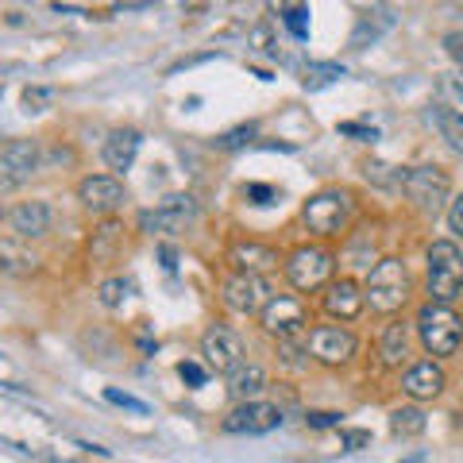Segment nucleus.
Wrapping results in <instances>:
<instances>
[{
	"label": "nucleus",
	"instance_id": "obj_37",
	"mask_svg": "<svg viewBox=\"0 0 463 463\" xmlns=\"http://www.w3.org/2000/svg\"><path fill=\"white\" fill-rule=\"evenodd\" d=\"M178 374H182V379L190 383V386H205V379H209L205 367H197V364H178Z\"/></svg>",
	"mask_w": 463,
	"mask_h": 463
},
{
	"label": "nucleus",
	"instance_id": "obj_41",
	"mask_svg": "<svg viewBox=\"0 0 463 463\" xmlns=\"http://www.w3.org/2000/svg\"><path fill=\"white\" fill-rule=\"evenodd\" d=\"M344 440H347V448H359V444L371 440V432H359V429H355V432H344Z\"/></svg>",
	"mask_w": 463,
	"mask_h": 463
},
{
	"label": "nucleus",
	"instance_id": "obj_16",
	"mask_svg": "<svg viewBox=\"0 0 463 463\" xmlns=\"http://www.w3.org/2000/svg\"><path fill=\"white\" fill-rule=\"evenodd\" d=\"M8 224L16 232V240L47 236L51 232V205L47 201H20V205L8 213Z\"/></svg>",
	"mask_w": 463,
	"mask_h": 463
},
{
	"label": "nucleus",
	"instance_id": "obj_21",
	"mask_svg": "<svg viewBox=\"0 0 463 463\" xmlns=\"http://www.w3.org/2000/svg\"><path fill=\"white\" fill-rule=\"evenodd\" d=\"M0 270L16 274V279H24V274H35L39 270V255L24 248V240H0Z\"/></svg>",
	"mask_w": 463,
	"mask_h": 463
},
{
	"label": "nucleus",
	"instance_id": "obj_28",
	"mask_svg": "<svg viewBox=\"0 0 463 463\" xmlns=\"http://www.w3.org/2000/svg\"><path fill=\"white\" fill-rule=\"evenodd\" d=\"M132 282H128V279H109V282H100V289H97V294H100V306H109V309H120L124 306V301L128 298H132Z\"/></svg>",
	"mask_w": 463,
	"mask_h": 463
},
{
	"label": "nucleus",
	"instance_id": "obj_18",
	"mask_svg": "<svg viewBox=\"0 0 463 463\" xmlns=\"http://www.w3.org/2000/svg\"><path fill=\"white\" fill-rule=\"evenodd\" d=\"M228 259L236 263L240 274H259V279H263L267 270L279 267V251H274V248H263V243H232Z\"/></svg>",
	"mask_w": 463,
	"mask_h": 463
},
{
	"label": "nucleus",
	"instance_id": "obj_23",
	"mask_svg": "<svg viewBox=\"0 0 463 463\" xmlns=\"http://www.w3.org/2000/svg\"><path fill=\"white\" fill-rule=\"evenodd\" d=\"M429 120L440 128V136H444L448 147L463 155V112L448 109V105H432V109H429Z\"/></svg>",
	"mask_w": 463,
	"mask_h": 463
},
{
	"label": "nucleus",
	"instance_id": "obj_13",
	"mask_svg": "<svg viewBox=\"0 0 463 463\" xmlns=\"http://www.w3.org/2000/svg\"><path fill=\"white\" fill-rule=\"evenodd\" d=\"M194 213H197V201L190 194H174L158 209L143 213L139 224H143V232H178V228H185V221H194Z\"/></svg>",
	"mask_w": 463,
	"mask_h": 463
},
{
	"label": "nucleus",
	"instance_id": "obj_3",
	"mask_svg": "<svg viewBox=\"0 0 463 463\" xmlns=\"http://www.w3.org/2000/svg\"><path fill=\"white\" fill-rule=\"evenodd\" d=\"M410 301V270L402 259H379L367 279V306L374 313H398Z\"/></svg>",
	"mask_w": 463,
	"mask_h": 463
},
{
	"label": "nucleus",
	"instance_id": "obj_38",
	"mask_svg": "<svg viewBox=\"0 0 463 463\" xmlns=\"http://www.w3.org/2000/svg\"><path fill=\"white\" fill-rule=\"evenodd\" d=\"M306 421H309L313 429H328V425H340V413H309Z\"/></svg>",
	"mask_w": 463,
	"mask_h": 463
},
{
	"label": "nucleus",
	"instance_id": "obj_1",
	"mask_svg": "<svg viewBox=\"0 0 463 463\" xmlns=\"http://www.w3.org/2000/svg\"><path fill=\"white\" fill-rule=\"evenodd\" d=\"M429 298L437 306H452V301L463 294V251L452 240H437L429 248Z\"/></svg>",
	"mask_w": 463,
	"mask_h": 463
},
{
	"label": "nucleus",
	"instance_id": "obj_6",
	"mask_svg": "<svg viewBox=\"0 0 463 463\" xmlns=\"http://www.w3.org/2000/svg\"><path fill=\"white\" fill-rule=\"evenodd\" d=\"M332 267H336L332 251H325V248H298L294 255L286 259V279H289L294 289L309 294V289H321L332 279Z\"/></svg>",
	"mask_w": 463,
	"mask_h": 463
},
{
	"label": "nucleus",
	"instance_id": "obj_22",
	"mask_svg": "<svg viewBox=\"0 0 463 463\" xmlns=\"http://www.w3.org/2000/svg\"><path fill=\"white\" fill-rule=\"evenodd\" d=\"M379 355H383V364H386V367H402V364H405V355H410V332H405L402 321H394V325H386V328H383Z\"/></svg>",
	"mask_w": 463,
	"mask_h": 463
},
{
	"label": "nucleus",
	"instance_id": "obj_40",
	"mask_svg": "<svg viewBox=\"0 0 463 463\" xmlns=\"http://www.w3.org/2000/svg\"><path fill=\"white\" fill-rule=\"evenodd\" d=\"M248 197H255V205H270L274 190H270V185H248Z\"/></svg>",
	"mask_w": 463,
	"mask_h": 463
},
{
	"label": "nucleus",
	"instance_id": "obj_12",
	"mask_svg": "<svg viewBox=\"0 0 463 463\" xmlns=\"http://www.w3.org/2000/svg\"><path fill=\"white\" fill-rule=\"evenodd\" d=\"M78 201L90 213H100V216H109L116 209H124V201H128V190H124V182L116 178V174H93V178H85L78 185Z\"/></svg>",
	"mask_w": 463,
	"mask_h": 463
},
{
	"label": "nucleus",
	"instance_id": "obj_11",
	"mask_svg": "<svg viewBox=\"0 0 463 463\" xmlns=\"http://www.w3.org/2000/svg\"><path fill=\"white\" fill-rule=\"evenodd\" d=\"M201 355H205V364H209L213 371L232 374V371L243 364V340H240L232 328L213 325L205 336H201Z\"/></svg>",
	"mask_w": 463,
	"mask_h": 463
},
{
	"label": "nucleus",
	"instance_id": "obj_14",
	"mask_svg": "<svg viewBox=\"0 0 463 463\" xmlns=\"http://www.w3.org/2000/svg\"><path fill=\"white\" fill-rule=\"evenodd\" d=\"M39 166V147L32 139H8L0 147V178L5 182H24L32 178Z\"/></svg>",
	"mask_w": 463,
	"mask_h": 463
},
{
	"label": "nucleus",
	"instance_id": "obj_20",
	"mask_svg": "<svg viewBox=\"0 0 463 463\" xmlns=\"http://www.w3.org/2000/svg\"><path fill=\"white\" fill-rule=\"evenodd\" d=\"M228 390L236 402H259V394L267 390V371L259 364H240L228 374Z\"/></svg>",
	"mask_w": 463,
	"mask_h": 463
},
{
	"label": "nucleus",
	"instance_id": "obj_32",
	"mask_svg": "<svg viewBox=\"0 0 463 463\" xmlns=\"http://www.w3.org/2000/svg\"><path fill=\"white\" fill-rule=\"evenodd\" d=\"M112 405H124V410H132V413H147V402H139V398H132V394H120V390H109L105 394Z\"/></svg>",
	"mask_w": 463,
	"mask_h": 463
},
{
	"label": "nucleus",
	"instance_id": "obj_10",
	"mask_svg": "<svg viewBox=\"0 0 463 463\" xmlns=\"http://www.w3.org/2000/svg\"><path fill=\"white\" fill-rule=\"evenodd\" d=\"M221 298H224V306L232 309V313H263V306H267V282L259 279V274H228L224 279V286H221Z\"/></svg>",
	"mask_w": 463,
	"mask_h": 463
},
{
	"label": "nucleus",
	"instance_id": "obj_26",
	"mask_svg": "<svg viewBox=\"0 0 463 463\" xmlns=\"http://www.w3.org/2000/svg\"><path fill=\"white\" fill-rule=\"evenodd\" d=\"M344 78V66L340 62H309L306 70H301V85L306 90H328V85H336Z\"/></svg>",
	"mask_w": 463,
	"mask_h": 463
},
{
	"label": "nucleus",
	"instance_id": "obj_19",
	"mask_svg": "<svg viewBox=\"0 0 463 463\" xmlns=\"http://www.w3.org/2000/svg\"><path fill=\"white\" fill-rule=\"evenodd\" d=\"M402 386H405V394L417 398V402H421V398H437L444 390V371L432 364V359H425V364H413L410 371H405Z\"/></svg>",
	"mask_w": 463,
	"mask_h": 463
},
{
	"label": "nucleus",
	"instance_id": "obj_42",
	"mask_svg": "<svg viewBox=\"0 0 463 463\" xmlns=\"http://www.w3.org/2000/svg\"><path fill=\"white\" fill-rule=\"evenodd\" d=\"M417 459H421V456H413V459H405V463H417Z\"/></svg>",
	"mask_w": 463,
	"mask_h": 463
},
{
	"label": "nucleus",
	"instance_id": "obj_39",
	"mask_svg": "<svg viewBox=\"0 0 463 463\" xmlns=\"http://www.w3.org/2000/svg\"><path fill=\"white\" fill-rule=\"evenodd\" d=\"M279 347H282V359H286L289 367H301V359H298L301 352H298V344H294V340H279Z\"/></svg>",
	"mask_w": 463,
	"mask_h": 463
},
{
	"label": "nucleus",
	"instance_id": "obj_36",
	"mask_svg": "<svg viewBox=\"0 0 463 463\" xmlns=\"http://www.w3.org/2000/svg\"><path fill=\"white\" fill-rule=\"evenodd\" d=\"M440 90H444L448 97L463 100V70H456V74H444V78H440Z\"/></svg>",
	"mask_w": 463,
	"mask_h": 463
},
{
	"label": "nucleus",
	"instance_id": "obj_7",
	"mask_svg": "<svg viewBox=\"0 0 463 463\" xmlns=\"http://www.w3.org/2000/svg\"><path fill=\"white\" fill-rule=\"evenodd\" d=\"M282 425V410L270 402H236V410L224 417V432L232 437H263Z\"/></svg>",
	"mask_w": 463,
	"mask_h": 463
},
{
	"label": "nucleus",
	"instance_id": "obj_25",
	"mask_svg": "<svg viewBox=\"0 0 463 463\" xmlns=\"http://www.w3.org/2000/svg\"><path fill=\"white\" fill-rule=\"evenodd\" d=\"M390 24H394V20H390V12H386V8H379V12H367V16H359L355 32H352V47H367V43L379 39Z\"/></svg>",
	"mask_w": 463,
	"mask_h": 463
},
{
	"label": "nucleus",
	"instance_id": "obj_31",
	"mask_svg": "<svg viewBox=\"0 0 463 463\" xmlns=\"http://www.w3.org/2000/svg\"><path fill=\"white\" fill-rule=\"evenodd\" d=\"M251 136H255L251 124L248 128H232V132L221 136V147H243V143H251Z\"/></svg>",
	"mask_w": 463,
	"mask_h": 463
},
{
	"label": "nucleus",
	"instance_id": "obj_27",
	"mask_svg": "<svg viewBox=\"0 0 463 463\" xmlns=\"http://www.w3.org/2000/svg\"><path fill=\"white\" fill-rule=\"evenodd\" d=\"M390 432H394V437H417V432H425V413L413 410V405L394 410L390 413Z\"/></svg>",
	"mask_w": 463,
	"mask_h": 463
},
{
	"label": "nucleus",
	"instance_id": "obj_8",
	"mask_svg": "<svg viewBox=\"0 0 463 463\" xmlns=\"http://www.w3.org/2000/svg\"><path fill=\"white\" fill-rule=\"evenodd\" d=\"M306 352L317 359V364H328V367H340L355 355V336L340 325H317L309 328V340H306Z\"/></svg>",
	"mask_w": 463,
	"mask_h": 463
},
{
	"label": "nucleus",
	"instance_id": "obj_9",
	"mask_svg": "<svg viewBox=\"0 0 463 463\" xmlns=\"http://www.w3.org/2000/svg\"><path fill=\"white\" fill-rule=\"evenodd\" d=\"M259 317H263V328L270 332V336H279V340H294L298 332L309 325L306 301H301V298H289V294L270 298Z\"/></svg>",
	"mask_w": 463,
	"mask_h": 463
},
{
	"label": "nucleus",
	"instance_id": "obj_30",
	"mask_svg": "<svg viewBox=\"0 0 463 463\" xmlns=\"http://www.w3.org/2000/svg\"><path fill=\"white\" fill-rule=\"evenodd\" d=\"M54 100V90H24V105L27 112H43V105Z\"/></svg>",
	"mask_w": 463,
	"mask_h": 463
},
{
	"label": "nucleus",
	"instance_id": "obj_17",
	"mask_svg": "<svg viewBox=\"0 0 463 463\" xmlns=\"http://www.w3.org/2000/svg\"><path fill=\"white\" fill-rule=\"evenodd\" d=\"M139 143H143V136L136 128H116V132L105 139V151H100L105 155V166L112 174H128L136 163V155H139Z\"/></svg>",
	"mask_w": 463,
	"mask_h": 463
},
{
	"label": "nucleus",
	"instance_id": "obj_33",
	"mask_svg": "<svg viewBox=\"0 0 463 463\" xmlns=\"http://www.w3.org/2000/svg\"><path fill=\"white\" fill-rule=\"evenodd\" d=\"M336 132L340 136H355V139H379V132H374V128H367V124H336Z\"/></svg>",
	"mask_w": 463,
	"mask_h": 463
},
{
	"label": "nucleus",
	"instance_id": "obj_2",
	"mask_svg": "<svg viewBox=\"0 0 463 463\" xmlns=\"http://www.w3.org/2000/svg\"><path fill=\"white\" fill-rule=\"evenodd\" d=\"M417 336H421L425 352L429 355H456L459 344H463V321L452 313V306H437V301H429L417 313Z\"/></svg>",
	"mask_w": 463,
	"mask_h": 463
},
{
	"label": "nucleus",
	"instance_id": "obj_15",
	"mask_svg": "<svg viewBox=\"0 0 463 463\" xmlns=\"http://www.w3.org/2000/svg\"><path fill=\"white\" fill-rule=\"evenodd\" d=\"M367 306V294L359 289L352 279H340V282H328L325 286V313L328 317H340V321H355Z\"/></svg>",
	"mask_w": 463,
	"mask_h": 463
},
{
	"label": "nucleus",
	"instance_id": "obj_34",
	"mask_svg": "<svg viewBox=\"0 0 463 463\" xmlns=\"http://www.w3.org/2000/svg\"><path fill=\"white\" fill-rule=\"evenodd\" d=\"M444 51H448V58H452V62L463 66V32H448V35H444Z\"/></svg>",
	"mask_w": 463,
	"mask_h": 463
},
{
	"label": "nucleus",
	"instance_id": "obj_4",
	"mask_svg": "<svg viewBox=\"0 0 463 463\" xmlns=\"http://www.w3.org/2000/svg\"><path fill=\"white\" fill-rule=\"evenodd\" d=\"M402 190L425 216H437L444 209L448 194H452V182H448V174L440 166H410L402 178Z\"/></svg>",
	"mask_w": 463,
	"mask_h": 463
},
{
	"label": "nucleus",
	"instance_id": "obj_5",
	"mask_svg": "<svg viewBox=\"0 0 463 463\" xmlns=\"http://www.w3.org/2000/svg\"><path fill=\"white\" fill-rule=\"evenodd\" d=\"M347 216H352V194L347 190H321L301 209V221H306L309 232H317V236H336L347 224Z\"/></svg>",
	"mask_w": 463,
	"mask_h": 463
},
{
	"label": "nucleus",
	"instance_id": "obj_35",
	"mask_svg": "<svg viewBox=\"0 0 463 463\" xmlns=\"http://www.w3.org/2000/svg\"><path fill=\"white\" fill-rule=\"evenodd\" d=\"M448 228H452L456 236L463 240V194L452 201V205H448Z\"/></svg>",
	"mask_w": 463,
	"mask_h": 463
},
{
	"label": "nucleus",
	"instance_id": "obj_24",
	"mask_svg": "<svg viewBox=\"0 0 463 463\" xmlns=\"http://www.w3.org/2000/svg\"><path fill=\"white\" fill-rule=\"evenodd\" d=\"M120 240H124V228L116 224V221H105L97 228V236H93V248H90V255H93V263H112L116 259V248H120Z\"/></svg>",
	"mask_w": 463,
	"mask_h": 463
},
{
	"label": "nucleus",
	"instance_id": "obj_29",
	"mask_svg": "<svg viewBox=\"0 0 463 463\" xmlns=\"http://www.w3.org/2000/svg\"><path fill=\"white\" fill-rule=\"evenodd\" d=\"M282 20H286V27H289V32H294L298 39H306V35H309V8L286 5V8H282Z\"/></svg>",
	"mask_w": 463,
	"mask_h": 463
}]
</instances>
